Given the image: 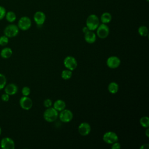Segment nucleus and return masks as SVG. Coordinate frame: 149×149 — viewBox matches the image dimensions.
<instances>
[{
  "label": "nucleus",
  "mask_w": 149,
  "mask_h": 149,
  "mask_svg": "<svg viewBox=\"0 0 149 149\" xmlns=\"http://www.w3.org/2000/svg\"><path fill=\"white\" fill-rule=\"evenodd\" d=\"M58 111L55 108L49 107L47 108L43 113V117L45 120L48 122H53L56 120L58 117Z\"/></svg>",
  "instance_id": "f257e3e1"
},
{
  "label": "nucleus",
  "mask_w": 149,
  "mask_h": 149,
  "mask_svg": "<svg viewBox=\"0 0 149 149\" xmlns=\"http://www.w3.org/2000/svg\"><path fill=\"white\" fill-rule=\"evenodd\" d=\"M86 26L89 30L94 31L97 29L100 24V20L96 15L91 14L86 19Z\"/></svg>",
  "instance_id": "f03ea898"
},
{
  "label": "nucleus",
  "mask_w": 149,
  "mask_h": 149,
  "mask_svg": "<svg viewBox=\"0 0 149 149\" xmlns=\"http://www.w3.org/2000/svg\"><path fill=\"white\" fill-rule=\"evenodd\" d=\"M19 29L17 26L14 24L8 25L4 29V34L8 38L16 37L19 33Z\"/></svg>",
  "instance_id": "7ed1b4c3"
},
{
  "label": "nucleus",
  "mask_w": 149,
  "mask_h": 149,
  "mask_svg": "<svg viewBox=\"0 0 149 149\" xmlns=\"http://www.w3.org/2000/svg\"><path fill=\"white\" fill-rule=\"evenodd\" d=\"M63 65L67 69L73 71L77 68V62L73 56H67L63 60Z\"/></svg>",
  "instance_id": "20e7f679"
},
{
  "label": "nucleus",
  "mask_w": 149,
  "mask_h": 149,
  "mask_svg": "<svg viewBox=\"0 0 149 149\" xmlns=\"http://www.w3.org/2000/svg\"><path fill=\"white\" fill-rule=\"evenodd\" d=\"M31 26V19L27 16H23L18 21L17 26L19 29L26 31L30 28Z\"/></svg>",
  "instance_id": "39448f33"
},
{
  "label": "nucleus",
  "mask_w": 149,
  "mask_h": 149,
  "mask_svg": "<svg viewBox=\"0 0 149 149\" xmlns=\"http://www.w3.org/2000/svg\"><path fill=\"white\" fill-rule=\"evenodd\" d=\"M97 35L100 38H105L108 37L109 33V29L108 26L104 23L99 24L97 28Z\"/></svg>",
  "instance_id": "423d86ee"
},
{
  "label": "nucleus",
  "mask_w": 149,
  "mask_h": 149,
  "mask_svg": "<svg viewBox=\"0 0 149 149\" xmlns=\"http://www.w3.org/2000/svg\"><path fill=\"white\" fill-rule=\"evenodd\" d=\"M58 116L61 121L62 122L68 123L72 120L73 115L71 111L67 109H64L61 111L59 115H58Z\"/></svg>",
  "instance_id": "0eeeda50"
},
{
  "label": "nucleus",
  "mask_w": 149,
  "mask_h": 149,
  "mask_svg": "<svg viewBox=\"0 0 149 149\" xmlns=\"http://www.w3.org/2000/svg\"><path fill=\"white\" fill-rule=\"evenodd\" d=\"M103 141L107 144H112L118 140V136L113 132H107L105 133L102 137Z\"/></svg>",
  "instance_id": "6e6552de"
},
{
  "label": "nucleus",
  "mask_w": 149,
  "mask_h": 149,
  "mask_svg": "<svg viewBox=\"0 0 149 149\" xmlns=\"http://www.w3.org/2000/svg\"><path fill=\"white\" fill-rule=\"evenodd\" d=\"M19 104L22 109L29 110L33 106V101L28 96H23L19 100Z\"/></svg>",
  "instance_id": "1a4fd4ad"
},
{
  "label": "nucleus",
  "mask_w": 149,
  "mask_h": 149,
  "mask_svg": "<svg viewBox=\"0 0 149 149\" xmlns=\"http://www.w3.org/2000/svg\"><path fill=\"white\" fill-rule=\"evenodd\" d=\"M0 146L3 149H14L15 147L14 141L11 138L7 137L1 140Z\"/></svg>",
  "instance_id": "9d476101"
},
{
  "label": "nucleus",
  "mask_w": 149,
  "mask_h": 149,
  "mask_svg": "<svg viewBox=\"0 0 149 149\" xmlns=\"http://www.w3.org/2000/svg\"><path fill=\"white\" fill-rule=\"evenodd\" d=\"M120 64V59L116 56H111L107 60V65L111 69H116Z\"/></svg>",
  "instance_id": "9b49d317"
},
{
  "label": "nucleus",
  "mask_w": 149,
  "mask_h": 149,
  "mask_svg": "<svg viewBox=\"0 0 149 149\" xmlns=\"http://www.w3.org/2000/svg\"><path fill=\"white\" fill-rule=\"evenodd\" d=\"M91 132V126L87 122H83L78 126V132L81 136H87Z\"/></svg>",
  "instance_id": "f8f14e48"
},
{
  "label": "nucleus",
  "mask_w": 149,
  "mask_h": 149,
  "mask_svg": "<svg viewBox=\"0 0 149 149\" xmlns=\"http://www.w3.org/2000/svg\"><path fill=\"white\" fill-rule=\"evenodd\" d=\"M34 20L37 25H42L45 21L46 16L45 13L41 11H37L34 15Z\"/></svg>",
  "instance_id": "ddd939ff"
},
{
  "label": "nucleus",
  "mask_w": 149,
  "mask_h": 149,
  "mask_svg": "<svg viewBox=\"0 0 149 149\" xmlns=\"http://www.w3.org/2000/svg\"><path fill=\"white\" fill-rule=\"evenodd\" d=\"M4 88L5 93L9 95H12L16 94L18 90L17 86L14 83H10L5 86Z\"/></svg>",
  "instance_id": "4468645a"
},
{
  "label": "nucleus",
  "mask_w": 149,
  "mask_h": 149,
  "mask_svg": "<svg viewBox=\"0 0 149 149\" xmlns=\"http://www.w3.org/2000/svg\"><path fill=\"white\" fill-rule=\"evenodd\" d=\"M84 40L87 43L93 44L96 41V35L93 31L89 30L84 34Z\"/></svg>",
  "instance_id": "2eb2a0df"
},
{
  "label": "nucleus",
  "mask_w": 149,
  "mask_h": 149,
  "mask_svg": "<svg viewBox=\"0 0 149 149\" xmlns=\"http://www.w3.org/2000/svg\"><path fill=\"white\" fill-rule=\"evenodd\" d=\"M66 104L65 102L62 100H58L54 103V108H55L57 111H61L65 109Z\"/></svg>",
  "instance_id": "dca6fc26"
},
{
  "label": "nucleus",
  "mask_w": 149,
  "mask_h": 149,
  "mask_svg": "<svg viewBox=\"0 0 149 149\" xmlns=\"http://www.w3.org/2000/svg\"><path fill=\"white\" fill-rule=\"evenodd\" d=\"M1 56L3 58L7 59L10 58L12 55V50L9 47H5L3 48L1 51Z\"/></svg>",
  "instance_id": "f3484780"
},
{
  "label": "nucleus",
  "mask_w": 149,
  "mask_h": 149,
  "mask_svg": "<svg viewBox=\"0 0 149 149\" xmlns=\"http://www.w3.org/2000/svg\"><path fill=\"white\" fill-rule=\"evenodd\" d=\"M101 21L102 23L107 24L109 23L112 20V15L109 12H104L103 13L100 17Z\"/></svg>",
  "instance_id": "a211bd4d"
},
{
  "label": "nucleus",
  "mask_w": 149,
  "mask_h": 149,
  "mask_svg": "<svg viewBox=\"0 0 149 149\" xmlns=\"http://www.w3.org/2000/svg\"><path fill=\"white\" fill-rule=\"evenodd\" d=\"M108 90L110 93L116 94L118 91L119 86L116 82H111L108 86Z\"/></svg>",
  "instance_id": "6ab92c4d"
},
{
  "label": "nucleus",
  "mask_w": 149,
  "mask_h": 149,
  "mask_svg": "<svg viewBox=\"0 0 149 149\" xmlns=\"http://www.w3.org/2000/svg\"><path fill=\"white\" fill-rule=\"evenodd\" d=\"M6 19L8 22L10 23H12L15 22L16 19V15L13 11H8L6 13L5 15Z\"/></svg>",
  "instance_id": "aec40b11"
},
{
  "label": "nucleus",
  "mask_w": 149,
  "mask_h": 149,
  "mask_svg": "<svg viewBox=\"0 0 149 149\" xmlns=\"http://www.w3.org/2000/svg\"><path fill=\"white\" fill-rule=\"evenodd\" d=\"M138 33L139 35L143 37H146L148 34V30L146 26H141L138 29Z\"/></svg>",
  "instance_id": "412c9836"
},
{
  "label": "nucleus",
  "mask_w": 149,
  "mask_h": 149,
  "mask_svg": "<svg viewBox=\"0 0 149 149\" xmlns=\"http://www.w3.org/2000/svg\"><path fill=\"white\" fill-rule=\"evenodd\" d=\"M72 76V72L69 69L63 70L61 73V77L64 80H68L71 78Z\"/></svg>",
  "instance_id": "4be33fe9"
},
{
  "label": "nucleus",
  "mask_w": 149,
  "mask_h": 149,
  "mask_svg": "<svg viewBox=\"0 0 149 149\" xmlns=\"http://www.w3.org/2000/svg\"><path fill=\"white\" fill-rule=\"evenodd\" d=\"M140 123L142 127L147 128L149 127V118L148 116H143L140 119Z\"/></svg>",
  "instance_id": "5701e85b"
},
{
  "label": "nucleus",
  "mask_w": 149,
  "mask_h": 149,
  "mask_svg": "<svg viewBox=\"0 0 149 149\" xmlns=\"http://www.w3.org/2000/svg\"><path fill=\"white\" fill-rule=\"evenodd\" d=\"M6 84V78L5 76L0 73V90L5 87Z\"/></svg>",
  "instance_id": "b1692460"
},
{
  "label": "nucleus",
  "mask_w": 149,
  "mask_h": 149,
  "mask_svg": "<svg viewBox=\"0 0 149 149\" xmlns=\"http://www.w3.org/2000/svg\"><path fill=\"white\" fill-rule=\"evenodd\" d=\"M9 41L8 37L6 36H2L0 37V45L1 46H5L8 44Z\"/></svg>",
  "instance_id": "393cba45"
},
{
  "label": "nucleus",
  "mask_w": 149,
  "mask_h": 149,
  "mask_svg": "<svg viewBox=\"0 0 149 149\" xmlns=\"http://www.w3.org/2000/svg\"><path fill=\"white\" fill-rule=\"evenodd\" d=\"M22 93L23 96H28L30 94V88L29 87H23L22 90Z\"/></svg>",
  "instance_id": "a878e982"
},
{
  "label": "nucleus",
  "mask_w": 149,
  "mask_h": 149,
  "mask_svg": "<svg viewBox=\"0 0 149 149\" xmlns=\"http://www.w3.org/2000/svg\"><path fill=\"white\" fill-rule=\"evenodd\" d=\"M6 13V11L5 8L2 6H0V20L3 19L5 17Z\"/></svg>",
  "instance_id": "bb28decb"
},
{
  "label": "nucleus",
  "mask_w": 149,
  "mask_h": 149,
  "mask_svg": "<svg viewBox=\"0 0 149 149\" xmlns=\"http://www.w3.org/2000/svg\"><path fill=\"white\" fill-rule=\"evenodd\" d=\"M44 106L45 107V108H49L52 106V102L51 101V100L49 99V98H47V99H45L44 101Z\"/></svg>",
  "instance_id": "cd10ccee"
},
{
  "label": "nucleus",
  "mask_w": 149,
  "mask_h": 149,
  "mask_svg": "<svg viewBox=\"0 0 149 149\" xmlns=\"http://www.w3.org/2000/svg\"><path fill=\"white\" fill-rule=\"evenodd\" d=\"M112 144L111 146L112 149H119L121 147L120 143H118V141H116V142L112 143Z\"/></svg>",
  "instance_id": "c85d7f7f"
},
{
  "label": "nucleus",
  "mask_w": 149,
  "mask_h": 149,
  "mask_svg": "<svg viewBox=\"0 0 149 149\" xmlns=\"http://www.w3.org/2000/svg\"><path fill=\"white\" fill-rule=\"evenodd\" d=\"M1 99L2 101H8L9 100V95L5 93V94H3L2 95H1Z\"/></svg>",
  "instance_id": "c756f323"
},
{
  "label": "nucleus",
  "mask_w": 149,
  "mask_h": 149,
  "mask_svg": "<svg viewBox=\"0 0 149 149\" xmlns=\"http://www.w3.org/2000/svg\"><path fill=\"white\" fill-rule=\"evenodd\" d=\"M140 149H148L149 148V144L146 143V144H143L140 147Z\"/></svg>",
  "instance_id": "7c9ffc66"
},
{
  "label": "nucleus",
  "mask_w": 149,
  "mask_h": 149,
  "mask_svg": "<svg viewBox=\"0 0 149 149\" xmlns=\"http://www.w3.org/2000/svg\"><path fill=\"white\" fill-rule=\"evenodd\" d=\"M82 31H83V32L85 34V33H87L88 31H89V30H88V29L87 27V26H85V27H83V29H82Z\"/></svg>",
  "instance_id": "2f4dec72"
},
{
  "label": "nucleus",
  "mask_w": 149,
  "mask_h": 149,
  "mask_svg": "<svg viewBox=\"0 0 149 149\" xmlns=\"http://www.w3.org/2000/svg\"><path fill=\"white\" fill-rule=\"evenodd\" d=\"M145 134H146V135L147 137H149V129H148V127L147 128V129L146 130V132H145Z\"/></svg>",
  "instance_id": "473e14b6"
},
{
  "label": "nucleus",
  "mask_w": 149,
  "mask_h": 149,
  "mask_svg": "<svg viewBox=\"0 0 149 149\" xmlns=\"http://www.w3.org/2000/svg\"><path fill=\"white\" fill-rule=\"evenodd\" d=\"M1 133H2V129H1V127H0V135L1 134Z\"/></svg>",
  "instance_id": "72a5a7b5"
},
{
  "label": "nucleus",
  "mask_w": 149,
  "mask_h": 149,
  "mask_svg": "<svg viewBox=\"0 0 149 149\" xmlns=\"http://www.w3.org/2000/svg\"><path fill=\"white\" fill-rule=\"evenodd\" d=\"M147 2H148V1H149V0H147Z\"/></svg>",
  "instance_id": "f704fd0d"
}]
</instances>
